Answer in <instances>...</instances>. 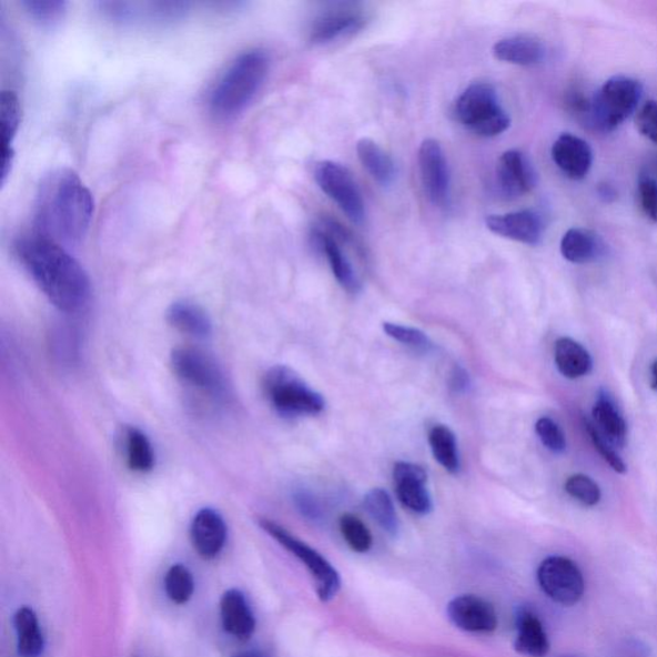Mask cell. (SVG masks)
<instances>
[{"label":"cell","mask_w":657,"mask_h":657,"mask_svg":"<svg viewBox=\"0 0 657 657\" xmlns=\"http://www.w3.org/2000/svg\"><path fill=\"white\" fill-rule=\"evenodd\" d=\"M94 213L92 193L69 169L51 172L39 186L36 234L63 246L84 240Z\"/></svg>","instance_id":"6da1fadb"},{"label":"cell","mask_w":657,"mask_h":657,"mask_svg":"<svg viewBox=\"0 0 657 657\" xmlns=\"http://www.w3.org/2000/svg\"><path fill=\"white\" fill-rule=\"evenodd\" d=\"M16 253L40 291L63 312H77L87 306L92 293L84 267L63 245L39 234L21 237Z\"/></svg>","instance_id":"7a4b0ae2"},{"label":"cell","mask_w":657,"mask_h":657,"mask_svg":"<svg viewBox=\"0 0 657 657\" xmlns=\"http://www.w3.org/2000/svg\"><path fill=\"white\" fill-rule=\"evenodd\" d=\"M269 69V54L262 49L237 55L211 90L209 107L213 117L228 120L243 112L264 85Z\"/></svg>","instance_id":"3957f363"},{"label":"cell","mask_w":657,"mask_h":657,"mask_svg":"<svg viewBox=\"0 0 657 657\" xmlns=\"http://www.w3.org/2000/svg\"><path fill=\"white\" fill-rule=\"evenodd\" d=\"M455 114L463 127L482 138L504 134L512 123L489 82H474L466 88L456 101Z\"/></svg>","instance_id":"277c9868"},{"label":"cell","mask_w":657,"mask_h":657,"mask_svg":"<svg viewBox=\"0 0 657 657\" xmlns=\"http://www.w3.org/2000/svg\"><path fill=\"white\" fill-rule=\"evenodd\" d=\"M264 391L270 404L283 416L317 415L325 408L322 394L309 387L291 367L277 365L265 375Z\"/></svg>","instance_id":"5b68a950"},{"label":"cell","mask_w":657,"mask_h":657,"mask_svg":"<svg viewBox=\"0 0 657 657\" xmlns=\"http://www.w3.org/2000/svg\"><path fill=\"white\" fill-rule=\"evenodd\" d=\"M643 92L636 79L614 77L607 80L588 107L594 125L606 133L618 129L636 112Z\"/></svg>","instance_id":"8992f818"},{"label":"cell","mask_w":657,"mask_h":657,"mask_svg":"<svg viewBox=\"0 0 657 657\" xmlns=\"http://www.w3.org/2000/svg\"><path fill=\"white\" fill-rule=\"evenodd\" d=\"M260 525L286 552L297 557L306 566L311 578L314 579L317 597L323 603L332 602L341 589V577L334 566L322 554L317 553L315 548L294 537L292 533L281 527V525L267 519H262Z\"/></svg>","instance_id":"52a82bcc"},{"label":"cell","mask_w":657,"mask_h":657,"mask_svg":"<svg viewBox=\"0 0 657 657\" xmlns=\"http://www.w3.org/2000/svg\"><path fill=\"white\" fill-rule=\"evenodd\" d=\"M171 366L180 381L189 387L215 400H225L229 385L216 360L199 348L180 347L171 353Z\"/></svg>","instance_id":"ba28073f"},{"label":"cell","mask_w":657,"mask_h":657,"mask_svg":"<svg viewBox=\"0 0 657 657\" xmlns=\"http://www.w3.org/2000/svg\"><path fill=\"white\" fill-rule=\"evenodd\" d=\"M314 176L322 191L346 213L355 224H363L365 220V203L363 194L351 171L334 161L317 162Z\"/></svg>","instance_id":"9c48e42d"},{"label":"cell","mask_w":657,"mask_h":657,"mask_svg":"<svg viewBox=\"0 0 657 657\" xmlns=\"http://www.w3.org/2000/svg\"><path fill=\"white\" fill-rule=\"evenodd\" d=\"M539 587L554 603L563 606L578 604L585 595L586 582L579 566L565 556H549L540 563Z\"/></svg>","instance_id":"30bf717a"},{"label":"cell","mask_w":657,"mask_h":657,"mask_svg":"<svg viewBox=\"0 0 657 657\" xmlns=\"http://www.w3.org/2000/svg\"><path fill=\"white\" fill-rule=\"evenodd\" d=\"M422 183L429 201L437 208L449 202L451 178L445 151L435 139H425L418 150Z\"/></svg>","instance_id":"8fae6325"},{"label":"cell","mask_w":657,"mask_h":657,"mask_svg":"<svg viewBox=\"0 0 657 657\" xmlns=\"http://www.w3.org/2000/svg\"><path fill=\"white\" fill-rule=\"evenodd\" d=\"M101 11L123 23L172 22L182 19L189 4L184 2H100Z\"/></svg>","instance_id":"7c38bea8"},{"label":"cell","mask_w":657,"mask_h":657,"mask_svg":"<svg viewBox=\"0 0 657 657\" xmlns=\"http://www.w3.org/2000/svg\"><path fill=\"white\" fill-rule=\"evenodd\" d=\"M367 16L353 6H341L326 11L312 24V44L324 46L356 36L366 27Z\"/></svg>","instance_id":"4fadbf2b"},{"label":"cell","mask_w":657,"mask_h":657,"mask_svg":"<svg viewBox=\"0 0 657 657\" xmlns=\"http://www.w3.org/2000/svg\"><path fill=\"white\" fill-rule=\"evenodd\" d=\"M448 619L454 626L469 634H491L497 628V614L486 599L463 595L447 606Z\"/></svg>","instance_id":"5bb4252c"},{"label":"cell","mask_w":657,"mask_h":657,"mask_svg":"<svg viewBox=\"0 0 657 657\" xmlns=\"http://www.w3.org/2000/svg\"><path fill=\"white\" fill-rule=\"evenodd\" d=\"M497 185L506 199H519L537 185V172L523 152L506 151L497 163Z\"/></svg>","instance_id":"9a60e30c"},{"label":"cell","mask_w":657,"mask_h":657,"mask_svg":"<svg viewBox=\"0 0 657 657\" xmlns=\"http://www.w3.org/2000/svg\"><path fill=\"white\" fill-rule=\"evenodd\" d=\"M393 479L400 503L418 515L432 512V498L426 482L428 474L413 463L400 462L393 467Z\"/></svg>","instance_id":"2e32d148"},{"label":"cell","mask_w":657,"mask_h":657,"mask_svg":"<svg viewBox=\"0 0 657 657\" xmlns=\"http://www.w3.org/2000/svg\"><path fill=\"white\" fill-rule=\"evenodd\" d=\"M486 224L493 234L523 244L537 245L544 237V220L533 210L491 215Z\"/></svg>","instance_id":"e0dca14e"},{"label":"cell","mask_w":657,"mask_h":657,"mask_svg":"<svg viewBox=\"0 0 657 657\" xmlns=\"http://www.w3.org/2000/svg\"><path fill=\"white\" fill-rule=\"evenodd\" d=\"M191 537L195 552L205 560L215 558L223 552L226 538L228 527L224 517L212 508H202L194 516Z\"/></svg>","instance_id":"ac0fdd59"},{"label":"cell","mask_w":657,"mask_h":657,"mask_svg":"<svg viewBox=\"0 0 657 657\" xmlns=\"http://www.w3.org/2000/svg\"><path fill=\"white\" fill-rule=\"evenodd\" d=\"M552 154L556 166L572 180L585 179L593 168V150L586 141L573 134L566 133L558 137Z\"/></svg>","instance_id":"d6986e66"},{"label":"cell","mask_w":657,"mask_h":657,"mask_svg":"<svg viewBox=\"0 0 657 657\" xmlns=\"http://www.w3.org/2000/svg\"><path fill=\"white\" fill-rule=\"evenodd\" d=\"M327 230L315 229L312 232V240L325 253L328 265L333 271L336 281L342 285L343 290L350 293H357L361 290L360 279L353 269L346 253L343 252L340 237L336 236L331 224H327Z\"/></svg>","instance_id":"ffe728a7"},{"label":"cell","mask_w":657,"mask_h":657,"mask_svg":"<svg viewBox=\"0 0 657 657\" xmlns=\"http://www.w3.org/2000/svg\"><path fill=\"white\" fill-rule=\"evenodd\" d=\"M220 611L224 629L234 638L249 639L256 629V620L241 590H228L221 598Z\"/></svg>","instance_id":"44dd1931"},{"label":"cell","mask_w":657,"mask_h":657,"mask_svg":"<svg viewBox=\"0 0 657 657\" xmlns=\"http://www.w3.org/2000/svg\"><path fill=\"white\" fill-rule=\"evenodd\" d=\"M515 650L524 656L545 657L549 651V640L538 615L527 607L516 614Z\"/></svg>","instance_id":"7402d4cb"},{"label":"cell","mask_w":657,"mask_h":657,"mask_svg":"<svg viewBox=\"0 0 657 657\" xmlns=\"http://www.w3.org/2000/svg\"><path fill=\"white\" fill-rule=\"evenodd\" d=\"M496 60L516 65H536L546 59V47L537 38L515 36L501 39L492 49Z\"/></svg>","instance_id":"603a6c76"},{"label":"cell","mask_w":657,"mask_h":657,"mask_svg":"<svg viewBox=\"0 0 657 657\" xmlns=\"http://www.w3.org/2000/svg\"><path fill=\"white\" fill-rule=\"evenodd\" d=\"M560 250L566 261L580 265L603 257L606 245L593 230L573 228L564 234Z\"/></svg>","instance_id":"cb8c5ba5"},{"label":"cell","mask_w":657,"mask_h":657,"mask_svg":"<svg viewBox=\"0 0 657 657\" xmlns=\"http://www.w3.org/2000/svg\"><path fill=\"white\" fill-rule=\"evenodd\" d=\"M168 322L178 332L194 338H205L212 332V322L208 312L189 301L172 303L168 311Z\"/></svg>","instance_id":"d4e9b609"},{"label":"cell","mask_w":657,"mask_h":657,"mask_svg":"<svg viewBox=\"0 0 657 657\" xmlns=\"http://www.w3.org/2000/svg\"><path fill=\"white\" fill-rule=\"evenodd\" d=\"M358 160L376 183L388 186L396 179V164L383 148L370 138L360 139L356 146Z\"/></svg>","instance_id":"484cf974"},{"label":"cell","mask_w":657,"mask_h":657,"mask_svg":"<svg viewBox=\"0 0 657 657\" xmlns=\"http://www.w3.org/2000/svg\"><path fill=\"white\" fill-rule=\"evenodd\" d=\"M593 413L594 424L603 437L613 447H624L627 442V424L610 397H607L606 394H599Z\"/></svg>","instance_id":"4316f807"},{"label":"cell","mask_w":657,"mask_h":657,"mask_svg":"<svg viewBox=\"0 0 657 657\" xmlns=\"http://www.w3.org/2000/svg\"><path fill=\"white\" fill-rule=\"evenodd\" d=\"M555 363L558 372L568 380H578L593 370V357L578 342L560 338L555 344Z\"/></svg>","instance_id":"83f0119b"},{"label":"cell","mask_w":657,"mask_h":657,"mask_svg":"<svg viewBox=\"0 0 657 657\" xmlns=\"http://www.w3.org/2000/svg\"><path fill=\"white\" fill-rule=\"evenodd\" d=\"M18 650L22 657H39L44 650V636L34 610L21 607L14 615Z\"/></svg>","instance_id":"f1b7e54d"},{"label":"cell","mask_w":657,"mask_h":657,"mask_svg":"<svg viewBox=\"0 0 657 657\" xmlns=\"http://www.w3.org/2000/svg\"><path fill=\"white\" fill-rule=\"evenodd\" d=\"M125 456L130 471L135 473H150L155 464L152 443L146 435L138 428H128L125 432Z\"/></svg>","instance_id":"f546056e"},{"label":"cell","mask_w":657,"mask_h":657,"mask_svg":"<svg viewBox=\"0 0 657 657\" xmlns=\"http://www.w3.org/2000/svg\"><path fill=\"white\" fill-rule=\"evenodd\" d=\"M364 505L368 515L381 525L383 530L393 537L397 536L400 520L387 491L382 488L368 491L364 499Z\"/></svg>","instance_id":"4dcf8cb0"},{"label":"cell","mask_w":657,"mask_h":657,"mask_svg":"<svg viewBox=\"0 0 657 657\" xmlns=\"http://www.w3.org/2000/svg\"><path fill=\"white\" fill-rule=\"evenodd\" d=\"M433 456L451 474L459 471V455L454 432L446 425H435L429 432Z\"/></svg>","instance_id":"1f68e13d"},{"label":"cell","mask_w":657,"mask_h":657,"mask_svg":"<svg viewBox=\"0 0 657 657\" xmlns=\"http://www.w3.org/2000/svg\"><path fill=\"white\" fill-rule=\"evenodd\" d=\"M21 122V107L18 95L10 90L0 94V123H2L3 151L13 150L12 142Z\"/></svg>","instance_id":"d6a6232c"},{"label":"cell","mask_w":657,"mask_h":657,"mask_svg":"<svg viewBox=\"0 0 657 657\" xmlns=\"http://www.w3.org/2000/svg\"><path fill=\"white\" fill-rule=\"evenodd\" d=\"M164 589L172 603L186 604L194 594V579L191 570L182 564L171 566L164 577Z\"/></svg>","instance_id":"836d02e7"},{"label":"cell","mask_w":657,"mask_h":657,"mask_svg":"<svg viewBox=\"0 0 657 657\" xmlns=\"http://www.w3.org/2000/svg\"><path fill=\"white\" fill-rule=\"evenodd\" d=\"M340 528L344 540L358 554H366L373 546V536L363 520L352 514H344L340 520Z\"/></svg>","instance_id":"e575fe53"},{"label":"cell","mask_w":657,"mask_h":657,"mask_svg":"<svg viewBox=\"0 0 657 657\" xmlns=\"http://www.w3.org/2000/svg\"><path fill=\"white\" fill-rule=\"evenodd\" d=\"M565 491L585 506H596L602 501V489L587 475L577 474L570 476L565 483Z\"/></svg>","instance_id":"d590c367"},{"label":"cell","mask_w":657,"mask_h":657,"mask_svg":"<svg viewBox=\"0 0 657 657\" xmlns=\"http://www.w3.org/2000/svg\"><path fill=\"white\" fill-rule=\"evenodd\" d=\"M22 6L36 21L53 24L63 18L68 3L63 0H23Z\"/></svg>","instance_id":"8d00e7d4"},{"label":"cell","mask_w":657,"mask_h":657,"mask_svg":"<svg viewBox=\"0 0 657 657\" xmlns=\"http://www.w3.org/2000/svg\"><path fill=\"white\" fill-rule=\"evenodd\" d=\"M383 331L385 334L391 336L392 340L397 341L405 346L417 351H428L432 348V342L421 328L393 324V323H384Z\"/></svg>","instance_id":"74e56055"},{"label":"cell","mask_w":657,"mask_h":657,"mask_svg":"<svg viewBox=\"0 0 657 657\" xmlns=\"http://www.w3.org/2000/svg\"><path fill=\"white\" fill-rule=\"evenodd\" d=\"M536 433L546 448L554 452V454H563L566 448L565 434L553 418H538Z\"/></svg>","instance_id":"f35d334b"},{"label":"cell","mask_w":657,"mask_h":657,"mask_svg":"<svg viewBox=\"0 0 657 657\" xmlns=\"http://www.w3.org/2000/svg\"><path fill=\"white\" fill-rule=\"evenodd\" d=\"M585 424L590 441H593L595 448L598 451V454L602 455L605 462L611 466V469L614 472L619 474L626 473V464H624L620 456L616 454L610 443L607 442L603 437L602 433L597 431L596 425L594 423H590L589 421H585Z\"/></svg>","instance_id":"ab89813d"},{"label":"cell","mask_w":657,"mask_h":657,"mask_svg":"<svg viewBox=\"0 0 657 657\" xmlns=\"http://www.w3.org/2000/svg\"><path fill=\"white\" fill-rule=\"evenodd\" d=\"M638 199L645 215L657 224V180L651 176H640L638 182Z\"/></svg>","instance_id":"60d3db41"},{"label":"cell","mask_w":657,"mask_h":657,"mask_svg":"<svg viewBox=\"0 0 657 657\" xmlns=\"http://www.w3.org/2000/svg\"><path fill=\"white\" fill-rule=\"evenodd\" d=\"M636 127L640 134L657 144V102L648 101L637 112Z\"/></svg>","instance_id":"b9f144b4"},{"label":"cell","mask_w":657,"mask_h":657,"mask_svg":"<svg viewBox=\"0 0 657 657\" xmlns=\"http://www.w3.org/2000/svg\"><path fill=\"white\" fill-rule=\"evenodd\" d=\"M294 503L299 512L306 516L310 520H317L320 516V508L314 498L307 495L306 492H299L294 495Z\"/></svg>","instance_id":"7bdbcfd3"},{"label":"cell","mask_w":657,"mask_h":657,"mask_svg":"<svg viewBox=\"0 0 657 657\" xmlns=\"http://www.w3.org/2000/svg\"><path fill=\"white\" fill-rule=\"evenodd\" d=\"M469 374L463 367L456 366L451 374L449 387L456 393H463L469 387Z\"/></svg>","instance_id":"ee69618b"},{"label":"cell","mask_w":657,"mask_h":657,"mask_svg":"<svg viewBox=\"0 0 657 657\" xmlns=\"http://www.w3.org/2000/svg\"><path fill=\"white\" fill-rule=\"evenodd\" d=\"M598 194L605 202H611L615 200L616 193L614 188L609 184H602L598 188Z\"/></svg>","instance_id":"f6af8a7d"},{"label":"cell","mask_w":657,"mask_h":657,"mask_svg":"<svg viewBox=\"0 0 657 657\" xmlns=\"http://www.w3.org/2000/svg\"><path fill=\"white\" fill-rule=\"evenodd\" d=\"M233 657H269V656L265 653L252 650V651H244V653L237 654Z\"/></svg>","instance_id":"bcb514c9"},{"label":"cell","mask_w":657,"mask_h":657,"mask_svg":"<svg viewBox=\"0 0 657 657\" xmlns=\"http://www.w3.org/2000/svg\"><path fill=\"white\" fill-rule=\"evenodd\" d=\"M651 387L657 391V360L655 361V363L653 364L651 367Z\"/></svg>","instance_id":"7dc6e473"},{"label":"cell","mask_w":657,"mask_h":657,"mask_svg":"<svg viewBox=\"0 0 657 657\" xmlns=\"http://www.w3.org/2000/svg\"><path fill=\"white\" fill-rule=\"evenodd\" d=\"M557 657H578V656H575V655H562V656H557Z\"/></svg>","instance_id":"c3c4849f"}]
</instances>
